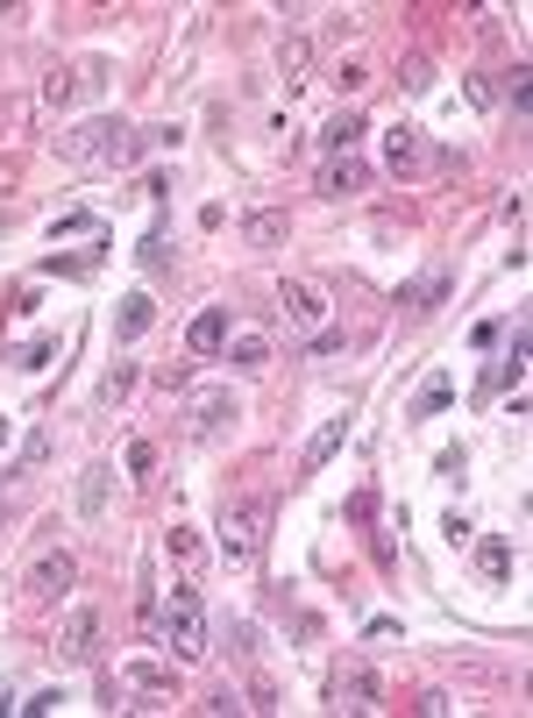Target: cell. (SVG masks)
<instances>
[{
  "label": "cell",
  "instance_id": "obj_1",
  "mask_svg": "<svg viewBox=\"0 0 533 718\" xmlns=\"http://www.w3.org/2000/svg\"><path fill=\"white\" fill-rule=\"evenodd\" d=\"M150 143H157V135H143V129H129V122H85V129H72V135H58V150H64L72 164H100V171L135 164Z\"/></svg>",
  "mask_w": 533,
  "mask_h": 718
},
{
  "label": "cell",
  "instance_id": "obj_2",
  "mask_svg": "<svg viewBox=\"0 0 533 718\" xmlns=\"http://www.w3.org/2000/svg\"><path fill=\"white\" fill-rule=\"evenodd\" d=\"M157 634H164V647L178 661H199L206 655V605H199L193 584H171V597L157 605Z\"/></svg>",
  "mask_w": 533,
  "mask_h": 718
},
{
  "label": "cell",
  "instance_id": "obj_3",
  "mask_svg": "<svg viewBox=\"0 0 533 718\" xmlns=\"http://www.w3.org/2000/svg\"><path fill=\"white\" fill-rule=\"evenodd\" d=\"M256 555H264V505H228L221 512V562L249 570Z\"/></svg>",
  "mask_w": 533,
  "mask_h": 718
},
{
  "label": "cell",
  "instance_id": "obj_4",
  "mask_svg": "<svg viewBox=\"0 0 533 718\" xmlns=\"http://www.w3.org/2000/svg\"><path fill=\"white\" fill-rule=\"evenodd\" d=\"M278 306H285L291 328H306V335H320V320H328V299H320V285H306V278H285Z\"/></svg>",
  "mask_w": 533,
  "mask_h": 718
},
{
  "label": "cell",
  "instance_id": "obj_5",
  "mask_svg": "<svg viewBox=\"0 0 533 718\" xmlns=\"http://www.w3.org/2000/svg\"><path fill=\"white\" fill-rule=\"evenodd\" d=\"M235 420H243V406H235L228 391H199V399H193V434H199V441L235 434Z\"/></svg>",
  "mask_w": 533,
  "mask_h": 718
},
{
  "label": "cell",
  "instance_id": "obj_6",
  "mask_svg": "<svg viewBox=\"0 0 533 718\" xmlns=\"http://www.w3.org/2000/svg\"><path fill=\"white\" fill-rule=\"evenodd\" d=\"M363 185H370V164L356 157V150H349V157H328V164H320V193H328V199H349V193H363Z\"/></svg>",
  "mask_w": 533,
  "mask_h": 718
},
{
  "label": "cell",
  "instance_id": "obj_7",
  "mask_svg": "<svg viewBox=\"0 0 533 718\" xmlns=\"http://www.w3.org/2000/svg\"><path fill=\"white\" fill-rule=\"evenodd\" d=\"M72 576H79V562L72 555H37V570H29V591H37V597H64V591H72Z\"/></svg>",
  "mask_w": 533,
  "mask_h": 718
},
{
  "label": "cell",
  "instance_id": "obj_8",
  "mask_svg": "<svg viewBox=\"0 0 533 718\" xmlns=\"http://www.w3.org/2000/svg\"><path fill=\"white\" fill-rule=\"evenodd\" d=\"M185 349H193V356H221V349H228V306H206L193 328H185Z\"/></svg>",
  "mask_w": 533,
  "mask_h": 718
},
{
  "label": "cell",
  "instance_id": "obj_9",
  "mask_svg": "<svg viewBox=\"0 0 533 718\" xmlns=\"http://www.w3.org/2000/svg\"><path fill=\"white\" fill-rule=\"evenodd\" d=\"M341 441H349V413H335L328 427H320V434L314 441H306V455H299V470L306 476H320V470H328L335 463V449H341Z\"/></svg>",
  "mask_w": 533,
  "mask_h": 718
},
{
  "label": "cell",
  "instance_id": "obj_10",
  "mask_svg": "<svg viewBox=\"0 0 533 718\" xmlns=\"http://www.w3.org/2000/svg\"><path fill=\"white\" fill-rule=\"evenodd\" d=\"M114 683H122V690H143V697H164L171 690V669L157 655H135V661H122V676H114Z\"/></svg>",
  "mask_w": 533,
  "mask_h": 718
},
{
  "label": "cell",
  "instance_id": "obj_11",
  "mask_svg": "<svg viewBox=\"0 0 533 718\" xmlns=\"http://www.w3.org/2000/svg\"><path fill=\"white\" fill-rule=\"evenodd\" d=\"M449 406H455V378L449 370H434V378L412 391V420H434V413H449Z\"/></svg>",
  "mask_w": 533,
  "mask_h": 718
},
{
  "label": "cell",
  "instance_id": "obj_12",
  "mask_svg": "<svg viewBox=\"0 0 533 718\" xmlns=\"http://www.w3.org/2000/svg\"><path fill=\"white\" fill-rule=\"evenodd\" d=\"M93 634H100L93 612H72V619H64V634H58V655L64 661H85V655H93Z\"/></svg>",
  "mask_w": 533,
  "mask_h": 718
},
{
  "label": "cell",
  "instance_id": "obj_13",
  "mask_svg": "<svg viewBox=\"0 0 533 718\" xmlns=\"http://www.w3.org/2000/svg\"><path fill=\"white\" fill-rule=\"evenodd\" d=\"M150 320H157V306H150V293H129L122 306H114V335H122V341L150 335Z\"/></svg>",
  "mask_w": 533,
  "mask_h": 718
},
{
  "label": "cell",
  "instance_id": "obj_14",
  "mask_svg": "<svg viewBox=\"0 0 533 718\" xmlns=\"http://www.w3.org/2000/svg\"><path fill=\"white\" fill-rule=\"evenodd\" d=\"M385 164L391 171H412V164H420V129H412V122H391L385 129Z\"/></svg>",
  "mask_w": 533,
  "mask_h": 718
},
{
  "label": "cell",
  "instance_id": "obj_15",
  "mask_svg": "<svg viewBox=\"0 0 533 718\" xmlns=\"http://www.w3.org/2000/svg\"><path fill=\"white\" fill-rule=\"evenodd\" d=\"M107 484H114L107 463H93V470L79 476V520H100V512H107Z\"/></svg>",
  "mask_w": 533,
  "mask_h": 718
},
{
  "label": "cell",
  "instance_id": "obj_16",
  "mask_svg": "<svg viewBox=\"0 0 533 718\" xmlns=\"http://www.w3.org/2000/svg\"><path fill=\"white\" fill-rule=\"evenodd\" d=\"M356 135H363V114H356V107H341L335 122L320 129V143H328V157H349V150H356Z\"/></svg>",
  "mask_w": 533,
  "mask_h": 718
},
{
  "label": "cell",
  "instance_id": "obj_17",
  "mask_svg": "<svg viewBox=\"0 0 533 718\" xmlns=\"http://www.w3.org/2000/svg\"><path fill=\"white\" fill-rule=\"evenodd\" d=\"M476 570H484L491 584H505V576H512V541L505 534H484V541H476Z\"/></svg>",
  "mask_w": 533,
  "mask_h": 718
},
{
  "label": "cell",
  "instance_id": "obj_18",
  "mask_svg": "<svg viewBox=\"0 0 533 718\" xmlns=\"http://www.w3.org/2000/svg\"><path fill=\"white\" fill-rule=\"evenodd\" d=\"M306 64H314V43H306V37H285L278 43V79L285 85H306Z\"/></svg>",
  "mask_w": 533,
  "mask_h": 718
},
{
  "label": "cell",
  "instance_id": "obj_19",
  "mask_svg": "<svg viewBox=\"0 0 533 718\" xmlns=\"http://www.w3.org/2000/svg\"><path fill=\"white\" fill-rule=\"evenodd\" d=\"M526 378V328H512V349L491 363V384H520Z\"/></svg>",
  "mask_w": 533,
  "mask_h": 718
},
{
  "label": "cell",
  "instance_id": "obj_20",
  "mask_svg": "<svg viewBox=\"0 0 533 718\" xmlns=\"http://www.w3.org/2000/svg\"><path fill=\"white\" fill-rule=\"evenodd\" d=\"M243 235H249V243H256V249H278V243H285V214H278V207H264V214H249V220H243Z\"/></svg>",
  "mask_w": 533,
  "mask_h": 718
},
{
  "label": "cell",
  "instance_id": "obj_21",
  "mask_svg": "<svg viewBox=\"0 0 533 718\" xmlns=\"http://www.w3.org/2000/svg\"><path fill=\"white\" fill-rule=\"evenodd\" d=\"M270 363V341L264 335H235V370H264Z\"/></svg>",
  "mask_w": 533,
  "mask_h": 718
},
{
  "label": "cell",
  "instance_id": "obj_22",
  "mask_svg": "<svg viewBox=\"0 0 533 718\" xmlns=\"http://www.w3.org/2000/svg\"><path fill=\"white\" fill-rule=\"evenodd\" d=\"M50 235H58V243H64V235H85V243H93L100 220H93V214H58V220H50Z\"/></svg>",
  "mask_w": 533,
  "mask_h": 718
},
{
  "label": "cell",
  "instance_id": "obj_23",
  "mask_svg": "<svg viewBox=\"0 0 533 718\" xmlns=\"http://www.w3.org/2000/svg\"><path fill=\"white\" fill-rule=\"evenodd\" d=\"M50 356H58V341H50V335H37V341H22V349H14V363H22V370H43Z\"/></svg>",
  "mask_w": 533,
  "mask_h": 718
},
{
  "label": "cell",
  "instance_id": "obj_24",
  "mask_svg": "<svg viewBox=\"0 0 533 718\" xmlns=\"http://www.w3.org/2000/svg\"><path fill=\"white\" fill-rule=\"evenodd\" d=\"M441 293H449V278H441V270H434V278H420V285H412V293H406V306H420V314H427V306H434Z\"/></svg>",
  "mask_w": 533,
  "mask_h": 718
},
{
  "label": "cell",
  "instance_id": "obj_25",
  "mask_svg": "<svg viewBox=\"0 0 533 718\" xmlns=\"http://www.w3.org/2000/svg\"><path fill=\"white\" fill-rule=\"evenodd\" d=\"M129 391H135V370H107V378H100V399L107 406H122Z\"/></svg>",
  "mask_w": 533,
  "mask_h": 718
},
{
  "label": "cell",
  "instance_id": "obj_26",
  "mask_svg": "<svg viewBox=\"0 0 533 718\" xmlns=\"http://www.w3.org/2000/svg\"><path fill=\"white\" fill-rule=\"evenodd\" d=\"M43 455H50V434H43V427H37V434L22 441V470H43Z\"/></svg>",
  "mask_w": 533,
  "mask_h": 718
},
{
  "label": "cell",
  "instance_id": "obj_27",
  "mask_svg": "<svg viewBox=\"0 0 533 718\" xmlns=\"http://www.w3.org/2000/svg\"><path fill=\"white\" fill-rule=\"evenodd\" d=\"M363 85H370V64L349 58V64H341V93H363Z\"/></svg>",
  "mask_w": 533,
  "mask_h": 718
},
{
  "label": "cell",
  "instance_id": "obj_28",
  "mask_svg": "<svg viewBox=\"0 0 533 718\" xmlns=\"http://www.w3.org/2000/svg\"><path fill=\"white\" fill-rule=\"evenodd\" d=\"M64 705V690H43V697H29V705H14V711H29V718H50Z\"/></svg>",
  "mask_w": 533,
  "mask_h": 718
},
{
  "label": "cell",
  "instance_id": "obj_29",
  "mask_svg": "<svg viewBox=\"0 0 533 718\" xmlns=\"http://www.w3.org/2000/svg\"><path fill=\"white\" fill-rule=\"evenodd\" d=\"M164 548H171V555H178V562H185V555H193V548H199V541H193V526H171V534H164Z\"/></svg>",
  "mask_w": 533,
  "mask_h": 718
},
{
  "label": "cell",
  "instance_id": "obj_30",
  "mask_svg": "<svg viewBox=\"0 0 533 718\" xmlns=\"http://www.w3.org/2000/svg\"><path fill=\"white\" fill-rule=\"evenodd\" d=\"M0 512H8V499H0Z\"/></svg>",
  "mask_w": 533,
  "mask_h": 718
}]
</instances>
